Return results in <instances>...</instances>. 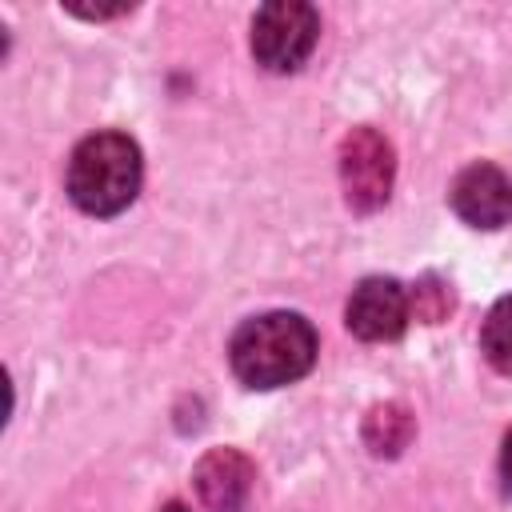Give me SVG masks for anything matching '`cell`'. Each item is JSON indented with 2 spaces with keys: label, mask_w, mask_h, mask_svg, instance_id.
I'll list each match as a JSON object with an SVG mask.
<instances>
[{
  "label": "cell",
  "mask_w": 512,
  "mask_h": 512,
  "mask_svg": "<svg viewBox=\"0 0 512 512\" xmlns=\"http://www.w3.org/2000/svg\"><path fill=\"white\" fill-rule=\"evenodd\" d=\"M316 328L300 312L248 316L228 340V364L248 388H284L316 364Z\"/></svg>",
  "instance_id": "6da1fadb"
},
{
  "label": "cell",
  "mask_w": 512,
  "mask_h": 512,
  "mask_svg": "<svg viewBox=\"0 0 512 512\" xmlns=\"http://www.w3.org/2000/svg\"><path fill=\"white\" fill-rule=\"evenodd\" d=\"M144 180V160L132 136L92 132L72 148L68 160V200L88 216L124 212Z\"/></svg>",
  "instance_id": "7a4b0ae2"
},
{
  "label": "cell",
  "mask_w": 512,
  "mask_h": 512,
  "mask_svg": "<svg viewBox=\"0 0 512 512\" xmlns=\"http://www.w3.org/2000/svg\"><path fill=\"white\" fill-rule=\"evenodd\" d=\"M320 40V12L304 0H272L252 16V56L268 72H296Z\"/></svg>",
  "instance_id": "3957f363"
},
{
  "label": "cell",
  "mask_w": 512,
  "mask_h": 512,
  "mask_svg": "<svg viewBox=\"0 0 512 512\" xmlns=\"http://www.w3.org/2000/svg\"><path fill=\"white\" fill-rule=\"evenodd\" d=\"M396 180V152L384 132L360 124L340 140V188L344 204L360 216L388 204Z\"/></svg>",
  "instance_id": "277c9868"
},
{
  "label": "cell",
  "mask_w": 512,
  "mask_h": 512,
  "mask_svg": "<svg viewBox=\"0 0 512 512\" xmlns=\"http://www.w3.org/2000/svg\"><path fill=\"white\" fill-rule=\"evenodd\" d=\"M408 316H412V300H408L404 284L392 276H364L344 304L348 332L368 344L400 340L408 328Z\"/></svg>",
  "instance_id": "5b68a950"
},
{
  "label": "cell",
  "mask_w": 512,
  "mask_h": 512,
  "mask_svg": "<svg viewBox=\"0 0 512 512\" xmlns=\"http://www.w3.org/2000/svg\"><path fill=\"white\" fill-rule=\"evenodd\" d=\"M448 204L472 228H504L512 220V180L504 168L476 160L452 180Z\"/></svg>",
  "instance_id": "8992f818"
},
{
  "label": "cell",
  "mask_w": 512,
  "mask_h": 512,
  "mask_svg": "<svg viewBox=\"0 0 512 512\" xmlns=\"http://www.w3.org/2000/svg\"><path fill=\"white\" fill-rule=\"evenodd\" d=\"M192 484L208 512H244L256 488V468L236 448H212L196 460Z\"/></svg>",
  "instance_id": "52a82bcc"
},
{
  "label": "cell",
  "mask_w": 512,
  "mask_h": 512,
  "mask_svg": "<svg viewBox=\"0 0 512 512\" xmlns=\"http://www.w3.org/2000/svg\"><path fill=\"white\" fill-rule=\"evenodd\" d=\"M412 432H416V420H412V412L400 400L376 404L364 416V428H360V436H364V444H368L372 456H400L404 444L412 440Z\"/></svg>",
  "instance_id": "ba28073f"
},
{
  "label": "cell",
  "mask_w": 512,
  "mask_h": 512,
  "mask_svg": "<svg viewBox=\"0 0 512 512\" xmlns=\"http://www.w3.org/2000/svg\"><path fill=\"white\" fill-rule=\"evenodd\" d=\"M480 352L500 376H512V292L492 304L480 328Z\"/></svg>",
  "instance_id": "9c48e42d"
},
{
  "label": "cell",
  "mask_w": 512,
  "mask_h": 512,
  "mask_svg": "<svg viewBox=\"0 0 512 512\" xmlns=\"http://www.w3.org/2000/svg\"><path fill=\"white\" fill-rule=\"evenodd\" d=\"M408 300H412V308H416V316H420L424 324H436V320L452 308V292H448L436 276H428V280H424Z\"/></svg>",
  "instance_id": "30bf717a"
},
{
  "label": "cell",
  "mask_w": 512,
  "mask_h": 512,
  "mask_svg": "<svg viewBox=\"0 0 512 512\" xmlns=\"http://www.w3.org/2000/svg\"><path fill=\"white\" fill-rule=\"evenodd\" d=\"M500 484L504 496H512V428L504 432V448H500Z\"/></svg>",
  "instance_id": "8fae6325"
},
{
  "label": "cell",
  "mask_w": 512,
  "mask_h": 512,
  "mask_svg": "<svg viewBox=\"0 0 512 512\" xmlns=\"http://www.w3.org/2000/svg\"><path fill=\"white\" fill-rule=\"evenodd\" d=\"M160 512H192V508H184V504H180V500H172V504H164V508H160Z\"/></svg>",
  "instance_id": "7c38bea8"
}]
</instances>
